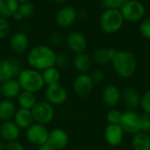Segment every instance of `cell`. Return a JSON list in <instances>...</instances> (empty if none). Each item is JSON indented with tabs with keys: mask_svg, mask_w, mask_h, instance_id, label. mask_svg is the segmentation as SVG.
Instances as JSON below:
<instances>
[{
	"mask_svg": "<svg viewBox=\"0 0 150 150\" xmlns=\"http://www.w3.org/2000/svg\"><path fill=\"white\" fill-rule=\"evenodd\" d=\"M20 129L13 120L2 122L0 125L1 138L6 142L18 141L20 136Z\"/></svg>",
	"mask_w": 150,
	"mask_h": 150,
	"instance_id": "obj_17",
	"label": "cell"
},
{
	"mask_svg": "<svg viewBox=\"0 0 150 150\" xmlns=\"http://www.w3.org/2000/svg\"><path fill=\"white\" fill-rule=\"evenodd\" d=\"M17 80L22 90L33 94L40 92L45 86L42 73L30 67L23 69L17 77Z\"/></svg>",
	"mask_w": 150,
	"mask_h": 150,
	"instance_id": "obj_3",
	"label": "cell"
},
{
	"mask_svg": "<svg viewBox=\"0 0 150 150\" xmlns=\"http://www.w3.org/2000/svg\"><path fill=\"white\" fill-rule=\"evenodd\" d=\"M69 143V137L66 131L62 128H54L49 132L47 144L56 150H62Z\"/></svg>",
	"mask_w": 150,
	"mask_h": 150,
	"instance_id": "obj_14",
	"label": "cell"
},
{
	"mask_svg": "<svg viewBox=\"0 0 150 150\" xmlns=\"http://www.w3.org/2000/svg\"><path fill=\"white\" fill-rule=\"evenodd\" d=\"M34 123L47 126L50 124L55 116L54 108L47 101H39L31 110Z\"/></svg>",
	"mask_w": 150,
	"mask_h": 150,
	"instance_id": "obj_5",
	"label": "cell"
},
{
	"mask_svg": "<svg viewBox=\"0 0 150 150\" xmlns=\"http://www.w3.org/2000/svg\"><path fill=\"white\" fill-rule=\"evenodd\" d=\"M12 120L19 127L20 130H26L34 123L32 111L30 110L21 108L17 110Z\"/></svg>",
	"mask_w": 150,
	"mask_h": 150,
	"instance_id": "obj_22",
	"label": "cell"
},
{
	"mask_svg": "<svg viewBox=\"0 0 150 150\" xmlns=\"http://www.w3.org/2000/svg\"><path fill=\"white\" fill-rule=\"evenodd\" d=\"M94 81L88 73L79 74L76 77L73 82L74 93L79 97L89 96L94 89Z\"/></svg>",
	"mask_w": 150,
	"mask_h": 150,
	"instance_id": "obj_11",
	"label": "cell"
},
{
	"mask_svg": "<svg viewBox=\"0 0 150 150\" xmlns=\"http://www.w3.org/2000/svg\"><path fill=\"white\" fill-rule=\"evenodd\" d=\"M143 112L150 115V89L147 90L142 95L141 100V106H140Z\"/></svg>",
	"mask_w": 150,
	"mask_h": 150,
	"instance_id": "obj_32",
	"label": "cell"
},
{
	"mask_svg": "<svg viewBox=\"0 0 150 150\" xmlns=\"http://www.w3.org/2000/svg\"><path fill=\"white\" fill-rule=\"evenodd\" d=\"M92 80L94 81V83H100L102 81H104L105 78V74L104 72V71L102 69H95L93 71H91V73L90 74Z\"/></svg>",
	"mask_w": 150,
	"mask_h": 150,
	"instance_id": "obj_36",
	"label": "cell"
},
{
	"mask_svg": "<svg viewBox=\"0 0 150 150\" xmlns=\"http://www.w3.org/2000/svg\"><path fill=\"white\" fill-rule=\"evenodd\" d=\"M1 140H2V138H1V133H0V142H1Z\"/></svg>",
	"mask_w": 150,
	"mask_h": 150,
	"instance_id": "obj_46",
	"label": "cell"
},
{
	"mask_svg": "<svg viewBox=\"0 0 150 150\" xmlns=\"http://www.w3.org/2000/svg\"><path fill=\"white\" fill-rule=\"evenodd\" d=\"M23 18H24V17H23V15L21 14V12H20L19 11H16L15 14L13 15V19H14L16 21H20Z\"/></svg>",
	"mask_w": 150,
	"mask_h": 150,
	"instance_id": "obj_41",
	"label": "cell"
},
{
	"mask_svg": "<svg viewBox=\"0 0 150 150\" xmlns=\"http://www.w3.org/2000/svg\"><path fill=\"white\" fill-rule=\"evenodd\" d=\"M4 150H25V147L18 141L5 142Z\"/></svg>",
	"mask_w": 150,
	"mask_h": 150,
	"instance_id": "obj_37",
	"label": "cell"
},
{
	"mask_svg": "<svg viewBox=\"0 0 150 150\" xmlns=\"http://www.w3.org/2000/svg\"><path fill=\"white\" fill-rule=\"evenodd\" d=\"M121 90L115 85L106 86L102 92V100L104 103L112 109H114L121 101Z\"/></svg>",
	"mask_w": 150,
	"mask_h": 150,
	"instance_id": "obj_15",
	"label": "cell"
},
{
	"mask_svg": "<svg viewBox=\"0 0 150 150\" xmlns=\"http://www.w3.org/2000/svg\"><path fill=\"white\" fill-rule=\"evenodd\" d=\"M141 132L149 133L150 132V115L141 114Z\"/></svg>",
	"mask_w": 150,
	"mask_h": 150,
	"instance_id": "obj_35",
	"label": "cell"
},
{
	"mask_svg": "<svg viewBox=\"0 0 150 150\" xmlns=\"http://www.w3.org/2000/svg\"><path fill=\"white\" fill-rule=\"evenodd\" d=\"M56 55L54 50L47 45H37L29 50L26 61L30 68L42 72L55 66Z\"/></svg>",
	"mask_w": 150,
	"mask_h": 150,
	"instance_id": "obj_1",
	"label": "cell"
},
{
	"mask_svg": "<svg viewBox=\"0 0 150 150\" xmlns=\"http://www.w3.org/2000/svg\"><path fill=\"white\" fill-rule=\"evenodd\" d=\"M140 32L144 38L150 40V17L145 19L142 22L140 26Z\"/></svg>",
	"mask_w": 150,
	"mask_h": 150,
	"instance_id": "obj_34",
	"label": "cell"
},
{
	"mask_svg": "<svg viewBox=\"0 0 150 150\" xmlns=\"http://www.w3.org/2000/svg\"><path fill=\"white\" fill-rule=\"evenodd\" d=\"M45 101L53 106H60L64 104L68 100V91L61 83L47 86L44 92Z\"/></svg>",
	"mask_w": 150,
	"mask_h": 150,
	"instance_id": "obj_7",
	"label": "cell"
},
{
	"mask_svg": "<svg viewBox=\"0 0 150 150\" xmlns=\"http://www.w3.org/2000/svg\"><path fill=\"white\" fill-rule=\"evenodd\" d=\"M9 45L14 53L22 54L25 53L29 47V39L25 33L16 32L11 36Z\"/></svg>",
	"mask_w": 150,
	"mask_h": 150,
	"instance_id": "obj_19",
	"label": "cell"
},
{
	"mask_svg": "<svg viewBox=\"0 0 150 150\" xmlns=\"http://www.w3.org/2000/svg\"><path fill=\"white\" fill-rule=\"evenodd\" d=\"M21 91V87L17 79H11L0 83V95L4 99L11 101L13 99H17Z\"/></svg>",
	"mask_w": 150,
	"mask_h": 150,
	"instance_id": "obj_16",
	"label": "cell"
},
{
	"mask_svg": "<svg viewBox=\"0 0 150 150\" xmlns=\"http://www.w3.org/2000/svg\"><path fill=\"white\" fill-rule=\"evenodd\" d=\"M4 148H5V143L0 142V150H4Z\"/></svg>",
	"mask_w": 150,
	"mask_h": 150,
	"instance_id": "obj_42",
	"label": "cell"
},
{
	"mask_svg": "<svg viewBox=\"0 0 150 150\" xmlns=\"http://www.w3.org/2000/svg\"><path fill=\"white\" fill-rule=\"evenodd\" d=\"M18 11L21 12L24 18H28V17H31L34 13V6L30 2L22 3L21 4H19Z\"/></svg>",
	"mask_w": 150,
	"mask_h": 150,
	"instance_id": "obj_31",
	"label": "cell"
},
{
	"mask_svg": "<svg viewBox=\"0 0 150 150\" xmlns=\"http://www.w3.org/2000/svg\"><path fill=\"white\" fill-rule=\"evenodd\" d=\"M21 63L16 58H2L0 60V83L17 79L22 71Z\"/></svg>",
	"mask_w": 150,
	"mask_h": 150,
	"instance_id": "obj_8",
	"label": "cell"
},
{
	"mask_svg": "<svg viewBox=\"0 0 150 150\" xmlns=\"http://www.w3.org/2000/svg\"><path fill=\"white\" fill-rule=\"evenodd\" d=\"M54 2H57V3H64V2H67L69 0H53Z\"/></svg>",
	"mask_w": 150,
	"mask_h": 150,
	"instance_id": "obj_43",
	"label": "cell"
},
{
	"mask_svg": "<svg viewBox=\"0 0 150 150\" xmlns=\"http://www.w3.org/2000/svg\"><path fill=\"white\" fill-rule=\"evenodd\" d=\"M68 65V58L64 54H57L56 55V62L55 66L59 67H65Z\"/></svg>",
	"mask_w": 150,
	"mask_h": 150,
	"instance_id": "obj_39",
	"label": "cell"
},
{
	"mask_svg": "<svg viewBox=\"0 0 150 150\" xmlns=\"http://www.w3.org/2000/svg\"><path fill=\"white\" fill-rule=\"evenodd\" d=\"M49 132L46 126L33 123L25 130V138L30 144L39 148L47 143Z\"/></svg>",
	"mask_w": 150,
	"mask_h": 150,
	"instance_id": "obj_6",
	"label": "cell"
},
{
	"mask_svg": "<svg viewBox=\"0 0 150 150\" xmlns=\"http://www.w3.org/2000/svg\"><path fill=\"white\" fill-rule=\"evenodd\" d=\"M17 103L21 109H25V110H32L33 106L36 104L37 97L35 94L22 90L19 95L17 97Z\"/></svg>",
	"mask_w": 150,
	"mask_h": 150,
	"instance_id": "obj_25",
	"label": "cell"
},
{
	"mask_svg": "<svg viewBox=\"0 0 150 150\" xmlns=\"http://www.w3.org/2000/svg\"><path fill=\"white\" fill-rule=\"evenodd\" d=\"M130 0H101V4L105 10L108 9H115L119 10L123 7L125 4H127Z\"/></svg>",
	"mask_w": 150,
	"mask_h": 150,
	"instance_id": "obj_30",
	"label": "cell"
},
{
	"mask_svg": "<svg viewBox=\"0 0 150 150\" xmlns=\"http://www.w3.org/2000/svg\"><path fill=\"white\" fill-rule=\"evenodd\" d=\"M37 150H56V149H54L53 147H51L49 144L46 143V144H44V145H42V146L39 147Z\"/></svg>",
	"mask_w": 150,
	"mask_h": 150,
	"instance_id": "obj_40",
	"label": "cell"
},
{
	"mask_svg": "<svg viewBox=\"0 0 150 150\" xmlns=\"http://www.w3.org/2000/svg\"><path fill=\"white\" fill-rule=\"evenodd\" d=\"M63 36L60 33H54L49 37V42L53 45H59L62 42Z\"/></svg>",
	"mask_w": 150,
	"mask_h": 150,
	"instance_id": "obj_38",
	"label": "cell"
},
{
	"mask_svg": "<svg viewBox=\"0 0 150 150\" xmlns=\"http://www.w3.org/2000/svg\"><path fill=\"white\" fill-rule=\"evenodd\" d=\"M121 95H122L121 100L129 110L134 111V109L141 106L142 95L139 93V91L136 90L135 88L132 87L125 88L121 91Z\"/></svg>",
	"mask_w": 150,
	"mask_h": 150,
	"instance_id": "obj_20",
	"label": "cell"
},
{
	"mask_svg": "<svg viewBox=\"0 0 150 150\" xmlns=\"http://www.w3.org/2000/svg\"><path fill=\"white\" fill-rule=\"evenodd\" d=\"M41 73H42V77H43V80H44L45 85L51 86V85L60 83L61 72L56 66L50 67V68L43 71Z\"/></svg>",
	"mask_w": 150,
	"mask_h": 150,
	"instance_id": "obj_28",
	"label": "cell"
},
{
	"mask_svg": "<svg viewBox=\"0 0 150 150\" xmlns=\"http://www.w3.org/2000/svg\"><path fill=\"white\" fill-rule=\"evenodd\" d=\"M2 59V53H1V50H0V60Z\"/></svg>",
	"mask_w": 150,
	"mask_h": 150,
	"instance_id": "obj_45",
	"label": "cell"
},
{
	"mask_svg": "<svg viewBox=\"0 0 150 150\" xmlns=\"http://www.w3.org/2000/svg\"><path fill=\"white\" fill-rule=\"evenodd\" d=\"M124 18L120 10H105L99 18V27L101 30L108 34L117 33L123 26Z\"/></svg>",
	"mask_w": 150,
	"mask_h": 150,
	"instance_id": "obj_4",
	"label": "cell"
},
{
	"mask_svg": "<svg viewBox=\"0 0 150 150\" xmlns=\"http://www.w3.org/2000/svg\"><path fill=\"white\" fill-rule=\"evenodd\" d=\"M117 50L112 48H100L98 49L92 57V60L95 64L100 66H105L109 63H112L114 56L117 53Z\"/></svg>",
	"mask_w": 150,
	"mask_h": 150,
	"instance_id": "obj_21",
	"label": "cell"
},
{
	"mask_svg": "<svg viewBox=\"0 0 150 150\" xmlns=\"http://www.w3.org/2000/svg\"><path fill=\"white\" fill-rule=\"evenodd\" d=\"M120 12L125 20L136 22L141 20L145 14L144 5L137 0H130L123 5Z\"/></svg>",
	"mask_w": 150,
	"mask_h": 150,
	"instance_id": "obj_10",
	"label": "cell"
},
{
	"mask_svg": "<svg viewBox=\"0 0 150 150\" xmlns=\"http://www.w3.org/2000/svg\"><path fill=\"white\" fill-rule=\"evenodd\" d=\"M17 106L11 100L3 99L0 101V120L2 122L12 120L17 111Z\"/></svg>",
	"mask_w": 150,
	"mask_h": 150,
	"instance_id": "obj_24",
	"label": "cell"
},
{
	"mask_svg": "<svg viewBox=\"0 0 150 150\" xmlns=\"http://www.w3.org/2000/svg\"><path fill=\"white\" fill-rule=\"evenodd\" d=\"M120 126L125 133L136 134L141 132V114L134 111L128 110L122 114Z\"/></svg>",
	"mask_w": 150,
	"mask_h": 150,
	"instance_id": "obj_9",
	"label": "cell"
},
{
	"mask_svg": "<svg viewBox=\"0 0 150 150\" xmlns=\"http://www.w3.org/2000/svg\"><path fill=\"white\" fill-rule=\"evenodd\" d=\"M105 142L111 147H119L124 141L125 132L120 125H108L104 133Z\"/></svg>",
	"mask_w": 150,
	"mask_h": 150,
	"instance_id": "obj_13",
	"label": "cell"
},
{
	"mask_svg": "<svg viewBox=\"0 0 150 150\" xmlns=\"http://www.w3.org/2000/svg\"><path fill=\"white\" fill-rule=\"evenodd\" d=\"M68 49L76 55L84 53L87 50L88 42L85 36L79 32H71L66 38Z\"/></svg>",
	"mask_w": 150,
	"mask_h": 150,
	"instance_id": "obj_12",
	"label": "cell"
},
{
	"mask_svg": "<svg viewBox=\"0 0 150 150\" xmlns=\"http://www.w3.org/2000/svg\"><path fill=\"white\" fill-rule=\"evenodd\" d=\"M112 65L117 75L123 79L132 77L137 70L135 57L127 50H118L112 61Z\"/></svg>",
	"mask_w": 150,
	"mask_h": 150,
	"instance_id": "obj_2",
	"label": "cell"
},
{
	"mask_svg": "<svg viewBox=\"0 0 150 150\" xmlns=\"http://www.w3.org/2000/svg\"><path fill=\"white\" fill-rule=\"evenodd\" d=\"M76 16L77 14L75 8L71 6H65L57 11L55 20L61 27H69L75 22Z\"/></svg>",
	"mask_w": 150,
	"mask_h": 150,
	"instance_id": "obj_18",
	"label": "cell"
},
{
	"mask_svg": "<svg viewBox=\"0 0 150 150\" xmlns=\"http://www.w3.org/2000/svg\"><path fill=\"white\" fill-rule=\"evenodd\" d=\"M10 25L6 19L0 17V39H4L10 34Z\"/></svg>",
	"mask_w": 150,
	"mask_h": 150,
	"instance_id": "obj_33",
	"label": "cell"
},
{
	"mask_svg": "<svg viewBox=\"0 0 150 150\" xmlns=\"http://www.w3.org/2000/svg\"><path fill=\"white\" fill-rule=\"evenodd\" d=\"M18 8L19 2L18 0H0V17L4 19L13 17Z\"/></svg>",
	"mask_w": 150,
	"mask_h": 150,
	"instance_id": "obj_26",
	"label": "cell"
},
{
	"mask_svg": "<svg viewBox=\"0 0 150 150\" xmlns=\"http://www.w3.org/2000/svg\"><path fill=\"white\" fill-rule=\"evenodd\" d=\"M18 2L20 3H26V2H29V0H18Z\"/></svg>",
	"mask_w": 150,
	"mask_h": 150,
	"instance_id": "obj_44",
	"label": "cell"
},
{
	"mask_svg": "<svg viewBox=\"0 0 150 150\" xmlns=\"http://www.w3.org/2000/svg\"><path fill=\"white\" fill-rule=\"evenodd\" d=\"M122 112H120L119 110L112 109L110 110L106 114V120L108 122V125H120L121 118H122Z\"/></svg>",
	"mask_w": 150,
	"mask_h": 150,
	"instance_id": "obj_29",
	"label": "cell"
},
{
	"mask_svg": "<svg viewBox=\"0 0 150 150\" xmlns=\"http://www.w3.org/2000/svg\"><path fill=\"white\" fill-rule=\"evenodd\" d=\"M92 65H93L92 57H91L85 52L76 55L73 60V65L76 70V72H79V74L88 73V72L91 70Z\"/></svg>",
	"mask_w": 150,
	"mask_h": 150,
	"instance_id": "obj_23",
	"label": "cell"
},
{
	"mask_svg": "<svg viewBox=\"0 0 150 150\" xmlns=\"http://www.w3.org/2000/svg\"><path fill=\"white\" fill-rule=\"evenodd\" d=\"M132 148L134 150H150V135L147 133L139 132L133 136Z\"/></svg>",
	"mask_w": 150,
	"mask_h": 150,
	"instance_id": "obj_27",
	"label": "cell"
}]
</instances>
